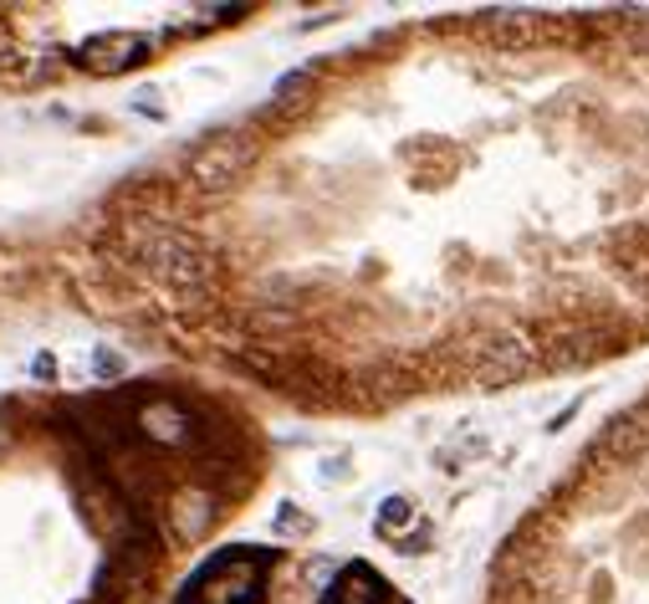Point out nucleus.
<instances>
[{"label":"nucleus","instance_id":"nucleus-3","mask_svg":"<svg viewBox=\"0 0 649 604\" xmlns=\"http://www.w3.org/2000/svg\"><path fill=\"white\" fill-rule=\"evenodd\" d=\"M174 604H415L359 553L235 543L184 584Z\"/></svg>","mask_w":649,"mask_h":604},{"label":"nucleus","instance_id":"nucleus-1","mask_svg":"<svg viewBox=\"0 0 649 604\" xmlns=\"http://www.w3.org/2000/svg\"><path fill=\"white\" fill-rule=\"evenodd\" d=\"M291 415L374 425L649 348V11H440L291 67L62 257Z\"/></svg>","mask_w":649,"mask_h":604},{"label":"nucleus","instance_id":"nucleus-2","mask_svg":"<svg viewBox=\"0 0 649 604\" xmlns=\"http://www.w3.org/2000/svg\"><path fill=\"white\" fill-rule=\"evenodd\" d=\"M481 604H649V385L502 532Z\"/></svg>","mask_w":649,"mask_h":604}]
</instances>
